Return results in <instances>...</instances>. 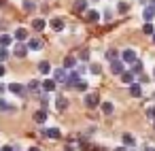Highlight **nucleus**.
<instances>
[{"label": "nucleus", "mask_w": 155, "mask_h": 151, "mask_svg": "<svg viewBox=\"0 0 155 151\" xmlns=\"http://www.w3.org/2000/svg\"><path fill=\"white\" fill-rule=\"evenodd\" d=\"M79 77H81V70H79V68H77V70H72V72L66 77V85H68V87H74V85L81 81Z\"/></svg>", "instance_id": "7ed1b4c3"}, {"label": "nucleus", "mask_w": 155, "mask_h": 151, "mask_svg": "<svg viewBox=\"0 0 155 151\" xmlns=\"http://www.w3.org/2000/svg\"><path fill=\"white\" fill-rule=\"evenodd\" d=\"M41 87H43V83H38V81H30V85H28L30 92H38Z\"/></svg>", "instance_id": "c85d7f7f"}, {"label": "nucleus", "mask_w": 155, "mask_h": 151, "mask_svg": "<svg viewBox=\"0 0 155 151\" xmlns=\"http://www.w3.org/2000/svg\"><path fill=\"white\" fill-rule=\"evenodd\" d=\"M113 111H115V106H113L110 102H104V104H102V113H104V115H110Z\"/></svg>", "instance_id": "bb28decb"}, {"label": "nucleus", "mask_w": 155, "mask_h": 151, "mask_svg": "<svg viewBox=\"0 0 155 151\" xmlns=\"http://www.w3.org/2000/svg\"><path fill=\"white\" fill-rule=\"evenodd\" d=\"M87 22H89V24L100 22V13H98V11H94V9H91V11H87Z\"/></svg>", "instance_id": "dca6fc26"}, {"label": "nucleus", "mask_w": 155, "mask_h": 151, "mask_svg": "<svg viewBox=\"0 0 155 151\" xmlns=\"http://www.w3.org/2000/svg\"><path fill=\"white\" fill-rule=\"evenodd\" d=\"M28 49H32V51L43 49V41H41V39H30V41H28Z\"/></svg>", "instance_id": "9d476101"}, {"label": "nucleus", "mask_w": 155, "mask_h": 151, "mask_svg": "<svg viewBox=\"0 0 155 151\" xmlns=\"http://www.w3.org/2000/svg\"><path fill=\"white\" fill-rule=\"evenodd\" d=\"M9 92H13V94H17V96H24V94H26L24 85H19V83H11V85H9Z\"/></svg>", "instance_id": "9b49d317"}, {"label": "nucleus", "mask_w": 155, "mask_h": 151, "mask_svg": "<svg viewBox=\"0 0 155 151\" xmlns=\"http://www.w3.org/2000/svg\"><path fill=\"white\" fill-rule=\"evenodd\" d=\"M87 9V0H77V5H74V11H85Z\"/></svg>", "instance_id": "a878e982"}, {"label": "nucleus", "mask_w": 155, "mask_h": 151, "mask_svg": "<svg viewBox=\"0 0 155 151\" xmlns=\"http://www.w3.org/2000/svg\"><path fill=\"white\" fill-rule=\"evenodd\" d=\"M119 77H121V81H123V83H127V85L134 81V72H132V70H123Z\"/></svg>", "instance_id": "4468645a"}, {"label": "nucleus", "mask_w": 155, "mask_h": 151, "mask_svg": "<svg viewBox=\"0 0 155 151\" xmlns=\"http://www.w3.org/2000/svg\"><path fill=\"white\" fill-rule=\"evenodd\" d=\"M142 32H144V34H151V36H153V32H155L153 24H144V26H142Z\"/></svg>", "instance_id": "c756f323"}, {"label": "nucleus", "mask_w": 155, "mask_h": 151, "mask_svg": "<svg viewBox=\"0 0 155 151\" xmlns=\"http://www.w3.org/2000/svg\"><path fill=\"white\" fill-rule=\"evenodd\" d=\"M87 87H89V85H87L85 81H79V83L74 85V89H79V92H87Z\"/></svg>", "instance_id": "473e14b6"}, {"label": "nucleus", "mask_w": 155, "mask_h": 151, "mask_svg": "<svg viewBox=\"0 0 155 151\" xmlns=\"http://www.w3.org/2000/svg\"><path fill=\"white\" fill-rule=\"evenodd\" d=\"M142 17H144L147 22H151V19L155 17V7H153V5H151V7H147V9H144V13H142Z\"/></svg>", "instance_id": "aec40b11"}, {"label": "nucleus", "mask_w": 155, "mask_h": 151, "mask_svg": "<svg viewBox=\"0 0 155 151\" xmlns=\"http://www.w3.org/2000/svg\"><path fill=\"white\" fill-rule=\"evenodd\" d=\"M130 96H134V98H140L142 96V87H140V83H130Z\"/></svg>", "instance_id": "1a4fd4ad"}, {"label": "nucleus", "mask_w": 155, "mask_h": 151, "mask_svg": "<svg viewBox=\"0 0 155 151\" xmlns=\"http://www.w3.org/2000/svg\"><path fill=\"white\" fill-rule=\"evenodd\" d=\"M15 106H11V102H7L5 98H0V113H7V111H13Z\"/></svg>", "instance_id": "4be33fe9"}, {"label": "nucleus", "mask_w": 155, "mask_h": 151, "mask_svg": "<svg viewBox=\"0 0 155 151\" xmlns=\"http://www.w3.org/2000/svg\"><path fill=\"white\" fill-rule=\"evenodd\" d=\"M123 145H125V147H134V145H136V138H134L130 132H125V134H123Z\"/></svg>", "instance_id": "6ab92c4d"}, {"label": "nucleus", "mask_w": 155, "mask_h": 151, "mask_svg": "<svg viewBox=\"0 0 155 151\" xmlns=\"http://www.w3.org/2000/svg\"><path fill=\"white\" fill-rule=\"evenodd\" d=\"M123 70H125V66H123V60H121V58H117V60L110 62V72H113V75H121Z\"/></svg>", "instance_id": "f03ea898"}, {"label": "nucleus", "mask_w": 155, "mask_h": 151, "mask_svg": "<svg viewBox=\"0 0 155 151\" xmlns=\"http://www.w3.org/2000/svg\"><path fill=\"white\" fill-rule=\"evenodd\" d=\"M147 115H149L151 119H155V106H149V109H147Z\"/></svg>", "instance_id": "f704fd0d"}, {"label": "nucleus", "mask_w": 155, "mask_h": 151, "mask_svg": "<svg viewBox=\"0 0 155 151\" xmlns=\"http://www.w3.org/2000/svg\"><path fill=\"white\" fill-rule=\"evenodd\" d=\"M38 72H43V75H47V72H51V64H49L47 60H43V62H38Z\"/></svg>", "instance_id": "f3484780"}, {"label": "nucleus", "mask_w": 155, "mask_h": 151, "mask_svg": "<svg viewBox=\"0 0 155 151\" xmlns=\"http://www.w3.org/2000/svg\"><path fill=\"white\" fill-rule=\"evenodd\" d=\"M45 26H47V24H45V19H34V22H32V28H34L36 32L45 30Z\"/></svg>", "instance_id": "5701e85b"}, {"label": "nucleus", "mask_w": 155, "mask_h": 151, "mask_svg": "<svg viewBox=\"0 0 155 151\" xmlns=\"http://www.w3.org/2000/svg\"><path fill=\"white\" fill-rule=\"evenodd\" d=\"M151 5H153V7H155V0H151Z\"/></svg>", "instance_id": "a18cd8bd"}, {"label": "nucleus", "mask_w": 155, "mask_h": 151, "mask_svg": "<svg viewBox=\"0 0 155 151\" xmlns=\"http://www.w3.org/2000/svg\"><path fill=\"white\" fill-rule=\"evenodd\" d=\"M24 9H26L28 13H32V11L36 9V2H32V0H26V2H24Z\"/></svg>", "instance_id": "cd10ccee"}, {"label": "nucleus", "mask_w": 155, "mask_h": 151, "mask_svg": "<svg viewBox=\"0 0 155 151\" xmlns=\"http://www.w3.org/2000/svg\"><path fill=\"white\" fill-rule=\"evenodd\" d=\"M49 26H51L53 32H62V30H64V19H62V17H53V19L49 22Z\"/></svg>", "instance_id": "39448f33"}, {"label": "nucleus", "mask_w": 155, "mask_h": 151, "mask_svg": "<svg viewBox=\"0 0 155 151\" xmlns=\"http://www.w3.org/2000/svg\"><path fill=\"white\" fill-rule=\"evenodd\" d=\"M5 72H7V68H5V64H0V77H5Z\"/></svg>", "instance_id": "4c0bfd02"}, {"label": "nucleus", "mask_w": 155, "mask_h": 151, "mask_svg": "<svg viewBox=\"0 0 155 151\" xmlns=\"http://www.w3.org/2000/svg\"><path fill=\"white\" fill-rule=\"evenodd\" d=\"M34 121H36V123H45V121H47V111H45V109L36 111V113H34Z\"/></svg>", "instance_id": "f8f14e48"}, {"label": "nucleus", "mask_w": 155, "mask_h": 151, "mask_svg": "<svg viewBox=\"0 0 155 151\" xmlns=\"http://www.w3.org/2000/svg\"><path fill=\"white\" fill-rule=\"evenodd\" d=\"M153 77H155V68H153Z\"/></svg>", "instance_id": "de8ad7c7"}, {"label": "nucleus", "mask_w": 155, "mask_h": 151, "mask_svg": "<svg viewBox=\"0 0 155 151\" xmlns=\"http://www.w3.org/2000/svg\"><path fill=\"white\" fill-rule=\"evenodd\" d=\"M144 151H155V149H153V147H147V149H144Z\"/></svg>", "instance_id": "79ce46f5"}, {"label": "nucleus", "mask_w": 155, "mask_h": 151, "mask_svg": "<svg viewBox=\"0 0 155 151\" xmlns=\"http://www.w3.org/2000/svg\"><path fill=\"white\" fill-rule=\"evenodd\" d=\"M55 106H58V111H66V109H68V100H66L64 96H58V100H55Z\"/></svg>", "instance_id": "2eb2a0df"}, {"label": "nucleus", "mask_w": 155, "mask_h": 151, "mask_svg": "<svg viewBox=\"0 0 155 151\" xmlns=\"http://www.w3.org/2000/svg\"><path fill=\"white\" fill-rule=\"evenodd\" d=\"M11 43H13V36H7V34L0 36V47H9Z\"/></svg>", "instance_id": "b1692460"}, {"label": "nucleus", "mask_w": 155, "mask_h": 151, "mask_svg": "<svg viewBox=\"0 0 155 151\" xmlns=\"http://www.w3.org/2000/svg\"><path fill=\"white\" fill-rule=\"evenodd\" d=\"M121 60H123V62H127V64L136 62V51H134V49H125V51L121 53Z\"/></svg>", "instance_id": "423d86ee"}, {"label": "nucleus", "mask_w": 155, "mask_h": 151, "mask_svg": "<svg viewBox=\"0 0 155 151\" xmlns=\"http://www.w3.org/2000/svg\"><path fill=\"white\" fill-rule=\"evenodd\" d=\"M64 151H72V149H70V147H66V149H64Z\"/></svg>", "instance_id": "c03bdc74"}, {"label": "nucleus", "mask_w": 155, "mask_h": 151, "mask_svg": "<svg viewBox=\"0 0 155 151\" xmlns=\"http://www.w3.org/2000/svg\"><path fill=\"white\" fill-rule=\"evenodd\" d=\"M127 9H130L127 2H119V5H117V11H119V13H127Z\"/></svg>", "instance_id": "2f4dec72"}, {"label": "nucleus", "mask_w": 155, "mask_h": 151, "mask_svg": "<svg viewBox=\"0 0 155 151\" xmlns=\"http://www.w3.org/2000/svg\"><path fill=\"white\" fill-rule=\"evenodd\" d=\"M13 39H15L17 43L28 41V30H26V28H17V30H15V34H13Z\"/></svg>", "instance_id": "6e6552de"}, {"label": "nucleus", "mask_w": 155, "mask_h": 151, "mask_svg": "<svg viewBox=\"0 0 155 151\" xmlns=\"http://www.w3.org/2000/svg\"><path fill=\"white\" fill-rule=\"evenodd\" d=\"M115 151H125V149H123V147H117V149H115Z\"/></svg>", "instance_id": "a19ab883"}, {"label": "nucleus", "mask_w": 155, "mask_h": 151, "mask_svg": "<svg viewBox=\"0 0 155 151\" xmlns=\"http://www.w3.org/2000/svg\"><path fill=\"white\" fill-rule=\"evenodd\" d=\"M153 126H155V119H153Z\"/></svg>", "instance_id": "09e8293b"}, {"label": "nucleus", "mask_w": 155, "mask_h": 151, "mask_svg": "<svg viewBox=\"0 0 155 151\" xmlns=\"http://www.w3.org/2000/svg\"><path fill=\"white\" fill-rule=\"evenodd\" d=\"M9 58V49L7 47H0V62H5Z\"/></svg>", "instance_id": "72a5a7b5"}, {"label": "nucleus", "mask_w": 155, "mask_h": 151, "mask_svg": "<svg viewBox=\"0 0 155 151\" xmlns=\"http://www.w3.org/2000/svg\"><path fill=\"white\" fill-rule=\"evenodd\" d=\"M2 151H15V149H13L11 145H5V147H2Z\"/></svg>", "instance_id": "58836bf2"}, {"label": "nucleus", "mask_w": 155, "mask_h": 151, "mask_svg": "<svg viewBox=\"0 0 155 151\" xmlns=\"http://www.w3.org/2000/svg\"><path fill=\"white\" fill-rule=\"evenodd\" d=\"M17 151H19V149H17Z\"/></svg>", "instance_id": "8fccbe9b"}, {"label": "nucleus", "mask_w": 155, "mask_h": 151, "mask_svg": "<svg viewBox=\"0 0 155 151\" xmlns=\"http://www.w3.org/2000/svg\"><path fill=\"white\" fill-rule=\"evenodd\" d=\"M7 89H9V85H5V83H2V85H0V92H2V94H5Z\"/></svg>", "instance_id": "ea45409f"}, {"label": "nucleus", "mask_w": 155, "mask_h": 151, "mask_svg": "<svg viewBox=\"0 0 155 151\" xmlns=\"http://www.w3.org/2000/svg\"><path fill=\"white\" fill-rule=\"evenodd\" d=\"M83 104H85L87 109H96V106L100 104V98H98V94H94V92L85 94V100H83Z\"/></svg>", "instance_id": "f257e3e1"}, {"label": "nucleus", "mask_w": 155, "mask_h": 151, "mask_svg": "<svg viewBox=\"0 0 155 151\" xmlns=\"http://www.w3.org/2000/svg\"><path fill=\"white\" fill-rule=\"evenodd\" d=\"M15 55H17V58H26V55H28V47H26V45H17V47H15Z\"/></svg>", "instance_id": "412c9836"}, {"label": "nucleus", "mask_w": 155, "mask_h": 151, "mask_svg": "<svg viewBox=\"0 0 155 151\" xmlns=\"http://www.w3.org/2000/svg\"><path fill=\"white\" fill-rule=\"evenodd\" d=\"M55 85H58V81H55V79H47V81L43 83V89H45V92H53V89H55Z\"/></svg>", "instance_id": "a211bd4d"}, {"label": "nucleus", "mask_w": 155, "mask_h": 151, "mask_svg": "<svg viewBox=\"0 0 155 151\" xmlns=\"http://www.w3.org/2000/svg\"><path fill=\"white\" fill-rule=\"evenodd\" d=\"M132 72H134V75H140V72H142V62H138V60L132 62Z\"/></svg>", "instance_id": "393cba45"}, {"label": "nucleus", "mask_w": 155, "mask_h": 151, "mask_svg": "<svg viewBox=\"0 0 155 151\" xmlns=\"http://www.w3.org/2000/svg\"><path fill=\"white\" fill-rule=\"evenodd\" d=\"M43 136H47L51 140H58V138H62V132L58 128H47V130H43Z\"/></svg>", "instance_id": "20e7f679"}, {"label": "nucleus", "mask_w": 155, "mask_h": 151, "mask_svg": "<svg viewBox=\"0 0 155 151\" xmlns=\"http://www.w3.org/2000/svg\"><path fill=\"white\" fill-rule=\"evenodd\" d=\"M66 77H68V75H66V68H55V70H53V79H55L58 83H66Z\"/></svg>", "instance_id": "0eeeda50"}, {"label": "nucleus", "mask_w": 155, "mask_h": 151, "mask_svg": "<svg viewBox=\"0 0 155 151\" xmlns=\"http://www.w3.org/2000/svg\"><path fill=\"white\" fill-rule=\"evenodd\" d=\"M81 60H83V62L89 60V51H81Z\"/></svg>", "instance_id": "e433bc0d"}, {"label": "nucleus", "mask_w": 155, "mask_h": 151, "mask_svg": "<svg viewBox=\"0 0 155 151\" xmlns=\"http://www.w3.org/2000/svg\"><path fill=\"white\" fill-rule=\"evenodd\" d=\"M74 66H77V58H72V55H66V58H64V68H66V70H68V68L72 70Z\"/></svg>", "instance_id": "ddd939ff"}, {"label": "nucleus", "mask_w": 155, "mask_h": 151, "mask_svg": "<svg viewBox=\"0 0 155 151\" xmlns=\"http://www.w3.org/2000/svg\"><path fill=\"white\" fill-rule=\"evenodd\" d=\"M153 43H155V32H153Z\"/></svg>", "instance_id": "49530a36"}, {"label": "nucleus", "mask_w": 155, "mask_h": 151, "mask_svg": "<svg viewBox=\"0 0 155 151\" xmlns=\"http://www.w3.org/2000/svg\"><path fill=\"white\" fill-rule=\"evenodd\" d=\"M30 151H38V147H32V149H30Z\"/></svg>", "instance_id": "37998d69"}, {"label": "nucleus", "mask_w": 155, "mask_h": 151, "mask_svg": "<svg viewBox=\"0 0 155 151\" xmlns=\"http://www.w3.org/2000/svg\"><path fill=\"white\" fill-rule=\"evenodd\" d=\"M117 58H119V53H117L115 49H108V51H106V60L113 62V60H117Z\"/></svg>", "instance_id": "7c9ffc66"}, {"label": "nucleus", "mask_w": 155, "mask_h": 151, "mask_svg": "<svg viewBox=\"0 0 155 151\" xmlns=\"http://www.w3.org/2000/svg\"><path fill=\"white\" fill-rule=\"evenodd\" d=\"M91 72L94 75H100V64H91Z\"/></svg>", "instance_id": "c9c22d12"}]
</instances>
